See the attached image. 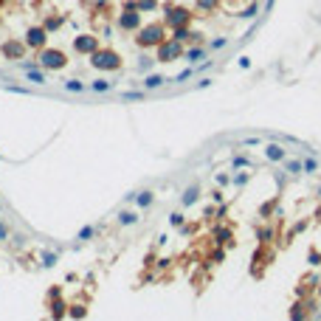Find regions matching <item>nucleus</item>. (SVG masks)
I'll use <instances>...</instances> for the list:
<instances>
[{
	"label": "nucleus",
	"mask_w": 321,
	"mask_h": 321,
	"mask_svg": "<svg viewBox=\"0 0 321 321\" xmlns=\"http://www.w3.org/2000/svg\"><path fill=\"white\" fill-rule=\"evenodd\" d=\"M166 40V23H149L135 31V45L138 48H158Z\"/></svg>",
	"instance_id": "1"
},
{
	"label": "nucleus",
	"mask_w": 321,
	"mask_h": 321,
	"mask_svg": "<svg viewBox=\"0 0 321 321\" xmlns=\"http://www.w3.org/2000/svg\"><path fill=\"white\" fill-rule=\"evenodd\" d=\"M161 9H164V23H166V28L189 26L192 17H194V11L186 9V6H178V3H161Z\"/></svg>",
	"instance_id": "2"
},
{
	"label": "nucleus",
	"mask_w": 321,
	"mask_h": 321,
	"mask_svg": "<svg viewBox=\"0 0 321 321\" xmlns=\"http://www.w3.org/2000/svg\"><path fill=\"white\" fill-rule=\"evenodd\" d=\"M116 26L122 28V31H138L144 23H141V11H138V3L135 0H127L124 3V9H122V14H119V20H116Z\"/></svg>",
	"instance_id": "3"
},
{
	"label": "nucleus",
	"mask_w": 321,
	"mask_h": 321,
	"mask_svg": "<svg viewBox=\"0 0 321 321\" xmlns=\"http://www.w3.org/2000/svg\"><path fill=\"white\" fill-rule=\"evenodd\" d=\"M90 65L99 70H119L122 68V54L113 51V48H96L90 54Z\"/></svg>",
	"instance_id": "4"
},
{
	"label": "nucleus",
	"mask_w": 321,
	"mask_h": 321,
	"mask_svg": "<svg viewBox=\"0 0 321 321\" xmlns=\"http://www.w3.org/2000/svg\"><path fill=\"white\" fill-rule=\"evenodd\" d=\"M37 62H40L45 70H62L68 65V57H65V51H60V48H48V45H45L43 51L37 54Z\"/></svg>",
	"instance_id": "5"
},
{
	"label": "nucleus",
	"mask_w": 321,
	"mask_h": 321,
	"mask_svg": "<svg viewBox=\"0 0 321 321\" xmlns=\"http://www.w3.org/2000/svg\"><path fill=\"white\" fill-rule=\"evenodd\" d=\"M181 57H183V45L178 40H172V37H166L164 43L155 48V62H175Z\"/></svg>",
	"instance_id": "6"
},
{
	"label": "nucleus",
	"mask_w": 321,
	"mask_h": 321,
	"mask_svg": "<svg viewBox=\"0 0 321 321\" xmlns=\"http://www.w3.org/2000/svg\"><path fill=\"white\" fill-rule=\"evenodd\" d=\"M26 51H28L26 40H6V43L0 45V54H3L6 60H11V62L26 60Z\"/></svg>",
	"instance_id": "7"
},
{
	"label": "nucleus",
	"mask_w": 321,
	"mask_h": 321,
	"mask_svg": "<svg viewBox=\"0 0 321 321\" xmlns=\"http://www.w3.org/2000/svg\"><path fill=\"white\" fill-rule=\"evenodd\" d=\"M23 40H26V45L31 51H43L45 45H48V31H45V26H31Z\"/></svg>",
	"instance_id": "8"
},
{
	"label": "nucleus",
	"mask_w": 321,
	"mask_h": 321,
	"mask_svg": "<svg viewBox=\"0 0 321 321\" xmlns=\"http://www.w3.org/2000/svg\"><path fill=\"white\" fill-rule=\"evenodd\" d=\"M99 48V37H93V34H79V37H73V51L76 54H90Z\"/></svg>",
	"instance_id": "9"
},
{
	"label": "nucleus",
	"mask_w": 321,
	"mask_h": 321,
	"mask_svg": "<svg viewBox=\"0 0 321 321\" xmlns=\"http://www.w3.org/2000/svg\"><path fill=\"white\" fill-rule=\"evenodd\" d=\"M172 40H178V43H200L203 40V34L200 31H192L189 26H181V28H172Z\"/></svg>",
	"instance_id": "10"
},
{
	"label": "nucleus",
	"mask_w": 321,
	"mask_h": 321,
	"mask_svg": "<svg viewBox=\"0 0 321 321\" xmlns=\"http://www.w3.org/2000/svg\"><path fill=\"white\" fill-rule=\"evenodd\" d=\"M262 152H265V158H268L270 164H282V161H285L287 158V152H285V147H282V144H268V147L262 149Z\"/></svg>",
	"instance_id": "11"
},
{
	"label": "nucleus",
	"mask_w": 321,
	"mask_h": 321,
	"mask_svg": "<svg viewBox=\"0 0 321 321\" xmlns=\"http://www.w3.org/2000/svg\"><path fill=\"white\" fill-rule=\"evenodd\" d=\"M48 307H51V319H65L70 304L62 302V296H54V299H48Z\"/></svg>",
	"instance_id": "12"
},
{
	"label": "nucleus",
	"mask_w": 321,
	"mask_h": 321,
	"mask_svg": "<svg viewBox=\"0 0 321 321\" xmlns=\"http://www.w3.org/2000/svg\"><path fill=\"white\" fill-rule=\"evenodd\" d=\"M211 240H214L217 245H226V243H231V240H234V231H231L228 226H214V231H211Z\"/></svg>",
	"instance_id": "13"
},
{
	"label": "nucleus",
	"mask_w": 321,
	"mask_h": 321,
	"mask_svg": "<svg viewBox=\"0 0 321 321\" xmlns=\"http://www.w3.org/2000/svg\"><path fill=\"white\" fill-rule=\"evenodd\" d=\"M26 79L31 85H48V76H45V68L43 65H34V68L26 70Z\"/></svg>",
	"instance_id": "14"
},
{
	"label": "nucleus",
	"mask_w": 321,
	"mask_h": 321,
	"mask_svg": "<svg viewBox=\"0 0 321 321\" xmlns=\"http://www.w3.org/2000/svg\"><path fill=\"white\" fill-rule=\"evenodd\" d=\"M183 60L192 62V65H200V62L206 60V51H203V48H200V45L194 43V45L189 48V51H183Z\"/></svg>",
	"instance_id": "15"
},
{
	"label": "nucleus",
	"mask_w": 321,
	"mask_h": 321,
	"mask_svg": "<svg viewBox=\"0 0 321 321\" xmlns=\"http://www.w3.org/2000/svg\"><path fill=\"white\" fill-rule=\"evenodd\" d=\"M197 200H200V186H197V183H194V186H189V189L183 192V197H181V206H183V208H189V206H194Z\"/></svg>",
	"instance_id": "16"
},
{
	"label": "nucleus",
	"mask_w": 321,
	"mask_h": 321,
	"mask_svg": "<svg viewBox=\"0 0 321 321\" xmlns=\"http://www.w3.org/2000/svg\"><path fill=\"white\" fill-rule=\"evenodd\" d=\"M310 307H313V304L310 302H307V304H304V302H296L293 304V310H290V319H293V321H302V319H307V316H310Z\"/></svg>",
	"instance_id": "17"
},
{
	"label": "nucleus",
	"mask_w": 321,
	"mask_h": 321,
	"mask_svg": "<svg viewBox=\"0 0 321 321\" xmlns=\"http://www.w3.org/2000/svg\"><path fill=\"white\" fill-rule=\"evenodd\" d=\"M166 82H169V79H166V76H161V73H149V76L144 79V82H141V85L147 87V90H158V87H164Z\"/></svg>",
	"instance_id": "18"
},
{
	"label": "nucleus",
	"mask_w": 321,
	"mask_h": 321,
	"mask_svg": "<svg viewBox=\"0 0 321 321\" xmlns=\"http://www.w3.org/2000/svg\"><path fill=\"white\" fill-rule=\"evenodd\" d=\"M220 0H194V11L200 14H211V11H217Z\"/></svg>",
	"instance_id": "19"
},
{
	"label": "nucleus",
	"mask_w": 321,
	"mask_h": 321,
	"mask_svg": "<svg viewBox=\"0 0 321 321\" xmlns=\"http://www.w3.org/2000/svg\"><path fill=\"white\" fill-rule=\"evenodd\" d=\"M62 87H65L68 93H85V90H87V85L82 82V79H65V82H62Z\"/></svg>",
	"instance_id": "20"
},
{
	"label": "nucleus",
	"mask_w": 321,
	"mask_h": 321,
	"mask_svg": "<svg viewBox=\"0 0 321 321\" xmlns=\"http://www.w3.org/2000/svg\"><path fill=\"white\" fill-rule=\"evenodd\" d=\"M62 23H65V20L60 17V14H48V17H45V31H48V34H54V31H60L62 28Z\"/></svg>",
	"instance_id": "21"
},
{
	"label": "nucleus",
	"mask_w": 321,
	"mask_h": 321,
	"mask_svg": "<svg viewBox=\"0 0 321 321\" xmlns=\"http://www.w3.org/2000/svg\"><path fill=\"white\" fill-rule=\"evenodd\" d=\"M135 203H138V208H149L152 206V203H155V194H152V192H138V194H135Z\"/></svg>",
	"instance_id": "22"
},
{
	"label": "nucleus",
	"mask_w": 321,
	"mask_h": 321,
	"mask_svg": "<svg viewBox=\"0 0 321 321\" xmlns=\"http://www.w3.org/2000/svg\"><path fill=\"white\" fill-rule=\"evenodd\" d=\"M138 211H127V208H124L122 214H119V223H122V226H135V223H138Z\"/></svg>",
	"instance_id": "23"
},
{
	"label": "nucleus",
	"mask_w": 321,
	"mask_h": 321,
	"mask_svg": "<svg viewBox=\"0 0 321 321\" xmlns=\"http://www.w3.org/2000/svg\"><path fill=\"white\" fill-rule=\"evenodd\" d=\"M90 90H93V93H107V90H113V82H107V79H93Z\"/></svg>",
	"instance_id": "24"
},
{
	"label": "nucleus",
	"mask_w": 321,
	"mask_h": 321,
	"mask_svg": "<svg viewBox=\"0 0 321 321\" xmlns=\"http://www.w3.org/2000/svg\"><path fill=\"white\" fill-rule=\"evenodd\" d=\"M135 3H138V11H141V14H152V11L161 6L158 0H135Z\"/></svg>",
	"instance_id": "25"
},
{
	"label": "nucleus",
	"mask_w": 321,
	"mask_h": 321,
	"mask_svg": "<svg viewBox=\"0 0 321 321\" xmlns=\"http://www.w3.org/2000/svg\"><path fill=\"white\" fill-rule=\"evenodd\" d=\"M248 181H251V172H237V175H231V183H234L237 189L248 186Z\"/></svg>",
	"instance_id": "26"
},
{
	"label": "nucleus",
	"mask_w": 321,
	"mask_h": 321,
	"mask_svg": "<svg viewBox=\"0 0 321 321\" xmlns=\"http://www.w3.org/2000/svg\"><path fill=\"white\" fill-rule=\"evenodd\" d=\"M270 240H273V228H257V243L259 245H265V243H270Z\"/></svg>",
	"instance_id": "27"
},
{
	"label": "nucleus",
	"mask_w": 321,
	"mask_h": 321,
	"mask_svg": "<svg viewBox=\"0 0 321 321\" xmlns=\"http://www.w3.org/2000/svg\"><path fill=\"white\" fill-rule=\"evenodd\" d=\"M96 231H99L96 226H85V228L76 234V240H79V243H87V240H93V237H96Z\"/></svg>",
	"instance_id": "28"
},
{
	"label": "nucleus",
	"mask_w": 321,
	"mask_h": 321,
	"mask_svg": "<svg viewBox=\"0 0 321 321\" xmlns=\"http://www.w3.org/2000/svg\"><path fill=\"white\" fill-rule=\"evenodd\" d=\"M122 99H124V102H144L147 93H144V90H124Z\"/></svg>",
	"instance_id": "29"
},
{
	"label": "nucleus",
	"mask_w": 321,
	"mask_h": 321,
	"mask_svg": "<svg viewBox=\"0 0 321 321\" xmlns=\"http://www.w3.org/2000/svg\"><path fill=\"white\" fill-rule=\"evenodd\" d=\"M282 164H285V169H287L290 175H302V172H304V169H302V161H290V158H285Z\"/></svg>",
	"instance_id": "30"
},
{
	"label": "nucleus",
	"mask_w": 321,
	"mask_h": 321,
	"mask_svg": "<svg viewBox=\"0 0 321 321\" xmlns=\"http://www.w3.org/2000/svg\"><path fill=\"white\" fill-rule=\"evenodd\" d=\"M57 259H60V254H57V251H45L40 265H43V268H54V265H57Z\"/></svg>",
	"instance_id": "31"
},
{
	"label": "nucleus",
	"mask_w": 321,
	"mask_h": 321,
	"mask_svg": "<svg viewBox=\"0 0 321 321\" xmlns=\"http://www.w3.org/2000/svg\"><path fill=\"white\" fill-rule=\"evenodd\" d=\"M231 166H234V169H248V166H251V158L248 155H234L231 158Z\"/></svg>",
	"instance_id": "32"
},
{
	"label": "nucleus",
	"mask_w": 321,
	"mask_h": 321,
	"mask_svg": "<svg viewBox=\"0 0 321 321\" xmlns=\"http://www.w3.org/2000/svg\"><path fill=\"white\" fill-rule=\"evenodd\" d=\"M68 316H70V319H85V316H87V307H85V304H70Z\"/></svg>",
	"instance_id": "33"
},
{
	"label": "nucleus",
	"mask_w": 321,
	"mask_h": 321,
	"mask_svg": "<svg viewBox=\"0 0 321 321\" xmlns=\"http://www.w3.org/2000/svg\"><path fill=\"white\" fill-rule=\"evenodd\" d=\"M302 231H307V220H299V223H296V226L290 228V234H287V240H285V243H290V240H293V237H299Z\"/></svg>",
	"instance_id": "34"
},
{
	"label": "nucleus",
	"mask_w": 321,
	"mask_h": 321,
	"mask_svg": "<svg viewBox=\"0 0 321 321\" xmlns=\"http://www.w3.org/2000/svg\"><path fill=\"white\" fill-rule=\"evenodd\" d=\"M302 169H304L307 175L319 172V161H316V158H304V161H302Z\"/></svg>",
	"instance_id": "35"
},
{
	"label": "nucleus",
	"mask_w": 321,
	"mask_h": 321,
	"mask_svg": "<svg viewBox=\"0 0 321 321\" xmlns=\"http://www.w3.org/2000/svg\"><path fill=\"white\" fill-rule=\"evenodd\" d=\"M194 73H197V70H194V65H192V68L181 70V73H178V76L172 79V82H175V85H181V82H186V79H192V76H194Z\"/></svg>",
	"instance_id": "36"
},
{
	"label": "nucleus",
	"mask_w": 321,
	"mask_h": 321,
	"mask_svg": "<svg viewBox=\"0 0 321 321\" xmlns=\"http://www.w3.org/2000/svg\"><path fill=\"white\" fill-rule=\"evenodd\" d=\"M273 211H279V203H276V200H270V203H265V206H259V214H262V217H270Z\"/></svg>",
	"instance_id": "37"
},
{
	"label": "nucleus",
	"mask_w": 321,
	"mask_h": 321,
	"mask_svg": "<svg viewBox=\"0 0 321 321\" xmlns=\"http://www.w3.org/2000/svg\"><path fill=\"white\" fill-rule=\"evenodd\" d=\"M183 223H186V217H183V211H172V214H169V226H172V228H181Z\"/></svg>",
	"instance_id": "38"
},
{
	"label": "nucleus",
	"mask_w": 321,
	"mask_h": 321,
	"mask_svg": "<svg viewBox=\"0 0 321 321\" xmlns=\"http://www.w3.org/2000/svg\"><path fill=\"white\" fill-rule=\"evenodd\" d=\"M226 45H228V40H226V37H214V40L208 43V48H211V51H223Z\"/></svg>",
	"instance_id": "39"
},
{
	"label": "nucleus",
	"mask_w": 321,
	"mask_h": 321,
	"mask_svg": "<svg viewBox=\"0 0 321 321\" xmlns=\"http://www.w3.org/2000/svg\"><path fill=\"white\" fill-rule=\"evenodd\" d=\"M257 11H259V6H257V3H251V6H248V9H243V11H237V17H245V20H251L254 14H257Z\"/></svg>",
	"instance_id": "40"
},
{
	"label": "nucleus",
	"mask_w": 321,
	"mask_h": 321,
	"mask_svg": "<svg viewBox=\"0 0 321 321\" xmlns=\"http://www.w3.org/2000/svg\"><path fill=\"white\" fill-rule=\"evenodd\" d=\"M307 262H310L313 268H319V265H321V251H316V248H310V254H307Z\"/></svg>",
	"instance_id": "41"
},
{
	"label": "nucleus",
	"mask_w": 321,
	"mask_h": 321,
	"mask_svg": "<svg viewBox=\"0 0 321 321\" xmlns=\"http://www.w3.org/2000/svg\"><path fill=\"white\" fill-rule=\"evenodd\" d=\"M214 183H217L220 189H223V186H228V183H231V175H226V172H217V175H214Z\"/></svg>",
	"instance_id": "42"
},
{
	"label": "nucleus",
	"mask_w": 321,
	"mask_h": 321,
	"mask_svg": "<svg viewBox=\"0 0 321 321\" xmlns=\"http://www.w3.org/2000/svg\"><path fill=\"white\" fill-rule=\"evenodd\" d=\"M6 240H9V226L0 220V243H6Z\"/></svg>",
	"instance_id": "43"
},
{
	"label": "nucleus",
	"mask_w": 321,
	"mask_h": 321,
	"mask_svg": "<svg viewBox=\"0 0 321 321\" xmlns=\"http://www.w3.org/2000/svg\"><path fill=\"white\" fill-rule=\"evenodd\" d=\"M223 259H226V251H214V254H211V265H220Z\"/></svg>",
	"instance_id": "44"
},
{
	"label": "nucleus",
	"mask_w": 321,
	"mask_h": 321,
	"mask_svg": "<svg viewBox=\"0 0 321 321\" xmlns=\"http://www.w3.org/2000/svg\"><path fill=\"white\" fill-rule=\"evenodd\" d=\"M206 87H211V79H208V76H203V79L197 82V85H194V90H206Z\"/></svg>",
	"instance_id": "45"
},
{
	"label": "nucleus",
	"mask_w": 321,
	"mask_h": 321,
	"mask_svg": "<svg viewBox=\"0 0 321 321\" xmlns=\"http://www.w3.org/2000/svg\"><path fill=\"white\" fill-rule=\"evenodd\" d=\"M211 203H217V206L223 203V192H220V189H214V192H211Z\"/></svg>",
	"instance_id": "46"
},
{
	"label": "nucleus",
	"mask_w": 321,
	"mask_h": 321,
	"mask_svg": "<svg viewBox=\"0 0 321 321\" xmlns=\"http://www.w3.org/2000/svg\"><path fill=\"white\" fill-rule=\"evenodd\" d=\"M54 296H62L60 285H54V287H48V296H45V299H54Z\"/></svg>",
	"instance_id": "47"
},
{
	"label": "nucleus",
	"mask_w": 321,
	"mask_h": 321,
	"mask_svg": "<svg viewBox=\"0 0 321 321\" xmlns=\"http://www.w3.org/2000/svg\"><path fill=\"white\" fill-rule=\"evenodd\" d=\"M240 68H251V60L248 57H240Z\"/></svg>",
	"instance_id": "48"
},
{
	"label": "nucleus",
	"mask_w": 321,
	"mask_h": 321,
	"mask_svg": "<svg viewBox=\"0 0 321 321\" xmlns=\"http://www.w3.org/2000/svg\"><path fill=\"white\" fill-rule=\"evenodd\" d=\"M135 194H138V192H127V194H124V200H127V203H135Z\"/></svg>",
	"instance_id": "49"
},
{
	"label": "nucleus",
	"mask_w": 321,
	"mask_h": 321,
	"mask_svg": "<svg viewBox=\"0 0 321 321\" xmlns=\"http://www.w3.org/2000/svg\"><path fill=\"white\" fill-rule=\"evenodd\" d=\"M228 3H240V0H228Z\"/></svg>",
	"instance_id": "50"
},
{
	"label": "nucleus",
	"mask_w": 321,
	"mask_h": 321,
	"mask_svg": "<svg viewBox=\"0 0 321 321\" xmlns=\"http://www.w3.org/2000/svg\"><path fill=\"white\" fill-rule=\"evenodd\" d=\"M319 197H321V186H319Z\"/></svg>",
	"instance_id": "51"
},
{
	"label": "nucleus",
	"mask_w": 321,
	"mask_h": 321,
	"mask_svg": "<svg viewBox=\"0 0 321 321\" xmlns=\"http://www.w3.org/2000/svg\"><path fill=\"white\" fill-rule=\"evenodd\" d=\"M0 3H9V0H0Z\"/></svg>",
	"instance_id": "52"
},
{
	"label": "nucleus",
	"mask_w": 321,
	"mask_h": 321,
	"mask_svg": "<svg viewBox=\"0 0 321 321\" xmlns=\"http://www.w3.org/2000/svg\"><path fill=\"white\" fill-rule=\"evenodd\" d=\"M319 296H321V287H319Z\"/></svg>",
	"instance_id": "53"
},
{
	"label": "nucleus",
	"mask_w": 321,
	"mask_h": 321,
	"mask_svg": "<svg viewBox=\"0 0 321 321\" xmlns=\"http://www.w3.org/2000/svg\"><path fill=\"white\" fill-rule=\"evenodd\" d=\"M0 23H3V17H0Z\"/></svg>",
	"instance_id": "54"
},
{
	"label": "nucleus",
	"mask_w": 321,
	"mask_h": 321,
	"mask_svg": "<svg viewBox=\"0 0 321 321\" xmlns=\"http://www.w3.org/2000/svg\"><path fill=\"white\" fill-rule=\"evenodd\" d=\"M0 158H3V155H0Z\"/></svg>",
	"instance_id": "55"
}]
</instances>
